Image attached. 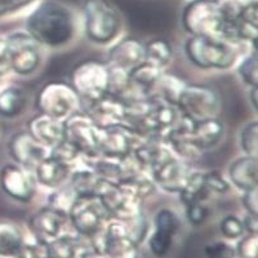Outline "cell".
Wrapping results in <instances>:
<instances>
[{
    "instance_id": "obj_1",
    "label": "cell",
    "mask_w": 258,
    "mask_h": 258,
    "mask_svg": "<svg viewBox=\"0 0 258 258\" xmlns=\"http://www.w3.org/2000/svg\"><path fill=\"white\" fill-rule=\"evenodd\" d=\"M75 17L70 8L56 0H43L26 18V31L40 45L63 47L75 35Z\"/></svg>"
},
{
    "instance_id": "obj_2",
    "label": "cell",
    "mask_w": 258,
    "mask_h": 258,
    "mask_svg": "<svg viewBox=\"0 0 258 258\" xmlns=\"http://www.w3.org/2000/svg\"><path fill=\"white\" fill-rule=\"evenodd\" d=\"M185 53L195 66L204 70H227L238 59L235 43L213 36H190L185 43Z\"/></svg>"
},
{
    "instance_id": "obj_3",
    "label": "cell",
    "mask_w": 258,
    "mask_h": 258,
    "mask_svg": "<svg viewBox=\"0 0 258 258\" xmlns=\"http://www.w3.org/2000/svg\"><path fill=\"white\" fill-rule=\"evenodd\" d=\"M85 35L97 44H109L120 31V16L107 0L83 2Z\"/></svg>"
},
{
    "instance_id": "obj_4",
    "label": "cell",
    "mask_w": 258,
    "mask_h": 258,
    "mask_svg": "<svg viewBox=\"0 0 258 258\" xmlns=\"http://www.w3.org/2000/svg\"><path fill=\"white\" fill-rule=\"evenodd\" d=\"M182 26L191 36L225 39V20L217 0H191L182 12Z\"/></svg>"
},
{
    "instance_id": "obj_5",
    "label": "cell",
    "mask_w": 258,
    "mask_h": 258,
    "mask_svg": "<svg viewBox=\"0 0 258 258\" xmlns=\"http://www.w3.org/2000/svg\"><path fill=\"white\" fill-rule=\"evenodd\" d=\"M97 197L111 220L126 222L142 213V199L123 182H111L102 178Z\"/></svg>"
},
{
    "instance_id": "obj_6",
    "label": "cell",
    "mask_w": 258,
    "mask_h": 258,
    "mask_svg": "<svg viewBox=\"0 0 258 258\" xmlns=\"http://www.w3.org/2000/svg\"><path fill=\"white\" fill-rule=\"evenodd\" d=\"M80 98L73 87L59 82L44 85L36 98V107L40 114L62 121L78 112Z\"/></svg>"
},
{
    "instance_id": "obj_7",
    "label": "cell",
    "mask_w": 258,
    "mask_h": 258,
    "mask_svg": "<svg viewBox=\"0 0 258 258\" xmlns=\"http://www.w3.org/2000/svg\"><path fill=\"white\" fill-rule=\"evenodd\" d=\"M71 82L79 98L92 102L109 93L110 69L102 62L84 61L74 69Z\"/></svg>"
},
{
    "instance_id": "obj_8",
    "label": "cell",
    "mask_w": 258,
    "mask_h": 258,
    "mask_svg": "<svg viewBox=\"0 0 258 258\" xmlns=\"http://www.w3.org/2000/svg\"><path fill=\"white\" fill-rule=\"evenodd\" d=\"M74 229L85 238H93L111 220L98 197H80L69 211Z\"/></svg>"
},
{
    "instance_id": "obj_9",
    "label": "cell",
    "mask_w": 258,
    "mask_h": 258,
    "mask_svg": "<svg viewBox=\"0 0 258 258\" xmlns=\"http://www.w3.org/2000/svg\"><path fill=\"white\" fill-rule=\"evenodd\" d=\"M177 109L183 116L199 121L217 116L221 110V98L217 92L206 85H186Z\"/></svg>"
},
{
    "instance_id": "obj_10",
    "label": "cell",
    "mask_w": 258,
    "mask_h": 258,
    "mask_svg": "<svg viewBox=\"0 0 258 258\" xmlns=\"http://www.w3.org/2000/svg\"><path fill=\"white\" fill-rule=\"evenodd\" d=\"M149 138L126 123L100 128L98 154L110 158H123L144 145Z\"/></svg>"
},
{
    "instance_id": "obj_11",
    "label": "cell",
    "mask_w": 258,
    "mask_h": 258,
    "mask_svg": "<svg viewBox=\"0 0 258 258\" xmlns=\"http://www.w3.org/2000/svg\"><path fill=\"white\" fill-rule=\"evenodd\" d=\"M94 250L110 258H138L137 244L132 240L125 226L120 221L110 220L97 235H94Z\"/></svg>"
},
{
    "instance_id": "obj_12",
    "label": "cell",
    "mask_w": 258,
    "mask_h": 258,
    "mask_svg": "<svg viewBox=\"0 0 258 258\" xmlns=\"http://www.w3.org/2000/svg\"><path fill=\"white\" fill-rule=\"evenodd\" d=\"M11 70L18 75H30L41 62L40 44L27 31L13 32L7 38Z\"/></svg>"
},
{
    "instance_id": "obj_13",
    "label": "cell",
    "mask_w": 258,
    "mask_h": 258,
    "mask_svg": "<svg viewBox=\"0 0 258 258\" xmlns=\"http://www.w3.org/2000/svg\"><path fill=\"white\" fill-rule=\"evenodd\" d=\"M64 140L79 150L84 158H93L98 154L100 128L87 114L75 112L63 120Z\"/></svg>"
},
{
    "instance_id": "obj_14",
    "label": "cell",
    "mask_w": 258,
    "mask_h": 258,
    "mask_svg": "<svg viewBox=\"0 0 258 258\" xmlns=\"http://www.w3.org/2000/svg\"><path fill=\"white\" fill-rule=\"evenodd\" d=\"M34 172L18 164H8L0 170V186L7 195L21 203H29L36 192Z\"/></svg>"
},
{
    "instance_id": "obj_15",
    "label": "cell",
    "mask_w": 258,
    "mask_h": 258,
    "mask_svg": "<svg viewBox=\"0 0 258 258\" xmlns=\"http://www.w3.org/2000/svg\"><path fill=\"white\" fill-rule=\"evenodd\" d=\"M50 150L41 145L27 131L12 136L9 141V153L21 167L30 170L35 169L43 159L49 155Z\"/></svg>"
},
{
    "instance_id": "obj_16",
    "label": "cell",
    "mask_w": 258,
    "mask_h": 258,
    "mask_svg": "<svg viewBox=\"0 0 258 258\" xmlns=\"http://www.w3.org/2000/svg\"><path fill=\"white\" fill-rule=\"evenodd\" d=\"M68 221V213L48 206L47 208L40 209L32 216L30 220V230L36 240L50 243L62 236V231Z\"/></svg>"
},
{
    "instance_id": "obj_17",
    "label": "cell",
    "mask_w": 258,
    "mask_h": 258,
    "mask_svg": "<svg viewBox=\"0 0 258 258\" xmlns=\"http://www.w3.org/2000/svg\"><path fill=\"white\" fill-rule=\"evenodd\" d=\"M145 44L136 38H125L117 41L109 50L107 66L110 69L129 73L145 61Z\"/></svg>"
},
{
    "instance_id": "obj_18",
    "label": "cell",
    "mask_w": 258,
    "mask_h": 258,
    "mask_svg": "<svg viewBox=\"0 0 258 258\" xmlns=\"http://www.w3.org/2000/svg\"><path fill=\"white\" fill-rule=\"evenodd\" d=\"M125 102L119 97L107 93L98 100L92 101L87 115L98 128H107L125 123Z\"/></svg>"
},
{
    "instance_id": "obj_19",
    "label": "cell",
    "mask_w": 258,
    "mask_h": 258,
    "mask_svg": "<svg viewBox=\"0 0 258 258\" xmlns=\"http://www.w3.org/2000/svg\"><path fill=\"white\" fill-rule=\"evenodd\" d=\"M27 132L48 149H53L64 140V125L62 120H57L44 114H39L29 121Z\"/></svg>"
},
{
    "instance_id": "obj_20",
    "label": "cell",
    "mask_w": 258,
    "mask_h": 258,
    "mask_svg": "<svg viewBox=\"0 0 258 258\" xmlns=\"http://www.w3.org/2000/svg\"><path fill=\"white\" fill-rule=\"evenodd\" d=\"M73 169L71 165L66 164L54 156L48 155L36 165L32 172L38 183L48 188H57L69 181Z\"/></svg>"
},
{
    "instance_id": "obj_21",
    "label": "cell",
    "mask_w": 258,
    "mask_h": 258,
    "mask_svg": "<svg viewBox=\"0 0 258 258\" xmlns=\"http://www.w3.org/2000/svg\"><path fill=\"white\" fill-rule=\"evenodd\" d=\"M229 177L232 185L243 192L258 187L257 156L244 155L235 159L229 167Z\"/></svg>"
},
{
    "instance_id": "obj_22",
    "label": "cell",
    "mask_w": 258,
    "mask_h": 258,
    "mask_svg": "<svg viewBox=\"0 0 258 258\" xmlns=\"http://www.w3.org/2000/svg\"><path fill=\"white\" fill-rule=\"evenodd\" d=\"M190 136L194 144L202 151H206L222 141L225 136V125L217 116L194 121Z\"/></svg>"
},
{
    "instance_id": "obj_23",
    "label": "cell",
    "mask_w": 258,
    "mask_h": 258,
    "mask_svg": "<svg viewBox=\"0 0 258 258\" xmlns=\"http://www.w3.org/2000/svg\"><path fill=\"white\" fill-rule=\"evenodd\" d=\"M101 182L102 178L89 167L77 170L73 169L69 178V183L77 192L78 198L97 197V191L100 188Z\"/></svg>"
},
{
    "instance_id": "obj_24",
    "label": "cell",
    "mask_w": 258,
    "mask_h": 258,
    "mask_svg": "<svg viewBox=\"0 0 258 258\" xmlns=\"http://www.w3.org/2000/svg\"><path fill=\"white\" fill-rule=\"evenodd\" d=\"M178 194L185 207L192 203H206L209 198H212L206 186L204 173H200V172H191Z\"/></svg>"
},
{
    "instance_id": "obj_25",
    "label": "cell",
    "mask_w": 258,
    "mask_h": 258,
    "mask_svg": "<svg viewBox=\"0 0 258 258\" xmlns=\"http://www.w3.org/2000/svg\"><path fill=\"white\" fill-rule=\"evenodd\" d=\"M145 50H146L145 62H147L160 71L165 70V68L170 63L172 57H173V49H172L170 43L161 38L150 40L147 44H145Z\"/></svg>"
},
{
    "instance_id": "obj_26",
    "label": "cell",
    "mask_w": 258,
    "mask_h": 258,
    "mask_svg": "<svg viewBox=\"0 0 258 258\" xmlns=\"http://www.w3.org/2000/svg\"><path fill=\"white\" fill-rule=\"evenodd\" d=\"M26 94L17 87H8L0 92V115L15 117L26 107Z\"/></svg>"
},
{
    "instance_id": "obj_27",
    "label": "cell",
    "mask_w": 258,
    "mask_h": 258,
    "mask_svg": "<svg viewBox=\"0 0 258 258\" xmlns=\"http://www.w3.org/2000/svg\"><path fill=\"white\" fill-rule=\"evenodd\" d=\"M186 85L187 84L182 79H179L178 77H176V75L161 74L153 92H155L154 94L160 97L161 100L167 101L170 105L177 106L179 97H181Z\"/></svg>"
},
{
    "instance_id": "obj_28",
    "label": "cell",
    "mask_w": 258,
    "mask_h": 258,
    "mask_svg": "<svg viewBox=\"0 0 258 258\" xmlns=\"http://www.w3.org/2000/svg\"><path fill=\"white\" fill-rule=\"evenodd\" d=\"M24 243V236L17 226L0 222V255H16Z\"/></svg>"
},
{
    "instance_id": "obj_29",
    "label": "cell",
    "mask_w": 258,
    "mask_h": 258,
    "mask_svg": "<svg viewBox=\"0 0 258 258\" xmlns=\"http://www.w3.org/2000/svg\"><path fill=\"white\" fill-rule=\"evenodd\" d=\"M50 258H78L80 243L70 235H62L56 240L48 243Z\"/></svg>"
},
{
    "instance_id": "obj_30",
    "label": "cell",
    "mask_w": 258,
    "mask_h": 258,
    "mask_svg": "<svg viewBox=\"0 0 258 258\" xmlns=\"http://www.w3.org/2000/svg\"><path fill=\"white\" fill-rule=\"evenodd\" d=\"M243 153L248 156H257L258 154V121L253 120L243 126L239 137Z\"/></svg>"
},
{
    "instance_id": "obj_31",
    "label": "cell",
    "mask_w": 258,
    "mask_h": 258,
    "mask_svg": "<svg viewBox=\"0 0 258 258\" xmlns=\"http://www.w3.org/2000/svg\"><path fill=\"white\" fill-rule=\"evenodd\" d=\"M238 73L241 80L246 85L258 87V53L257 49H253L246 57H244L238 68Z\"/></svg>"
},
{
    "instance_id": "obj_32",
    "label": "cell",
    "mask_w": 258,
    "mask_h": 258,
    "mask_svg": "<svg viewBox=\"0 0 258 258\" xmlns=\"http://www.w3.org/2000/svg\"><path fill=\"white\" fill-rule=\"evenodd\" d=\"M78 195L71 187L70 183L69 185H62L56 188V191L49 197V207L57 208L59 211L64 212L69 214V211L73 207V204L77 202Z\"/></svg>"
},
{
    "instance_id": "obj_33",
    "label": "cell",
    "mask_w": 258,
    "mask_h": 258,
    "mask_svg": "<svg viewBox=\"0 0 258 258\" xmlns=\"http://www.w3.org/2000/svg\"><path fill=\"white\" fill-rule=\"evenodd\" d=\"M154 225L155 230L168 232L170 235H176L181 227V221L178 216L170 209H160L154 217Z\"/></svg>"
},
{
    "instance_id": "obj_34",
    "label": "cell",
    "mask_w": 258,
    "mask_h": 258,
    "mask_svg": "<svg viewBox=\"0 0 258 258\" xmlns=\"http://www.w3.org/2000/svg\"><path fill=\"white\" fill-rule=\"evenodd\" d=\"M17 258H50L49 246L45 241L36 240L34 243H22L18 252Z\"/></svg>"
},
{
    "instance_id": "obj_35",
    "label": "cell",
    "mask_w": 258,
    "mask_h": 258,
    "mask_svg": "<svg viewBox=\"0 0 258 258\" xmlns=\"http://www.w3.org/2000/svg\"><path fill=\"white\" fill-rule=\"evenodd\" d=\"M172 240H173V235H170L164 231H160V230H155L149 240L150 250H151L156 257H163V255L167 254L168 250H169L170 245H172Z\"/></svg>"
},
{
    "instance_id": "obj_36",
    "label": "cell",
    "mask_w": 258,
    "mask_h": 258,
    "mask_svg": "<svg viewBox=\"0 0 258 258\" xmlns=\"http://www.w3.org/2000/svg\"><path fill=\"white\" fill-rule=\"evenodd\" d=\"M220 229L222 235L227 239H239L244 235V223L236 216H227L221 221Z\"/></svg>"
},
{
    "instance_id": "obj_37",
    "label": "cell",
    "mask_w": 258,
    "mask_h": 258,
    "mask_svg": "<svg viewBox=\"0 0 258 258\" xmlns=\"http://www.w3.org/2000/svg\"><path fill=\"white\" fill-rule=\"evenodd\" d=\"M235 252L238 253L239 258H258V234L241 236Z\"/></svg>"
},
{
    "instance_id": "obj_38",
    "label": "cell",
    "mask_w": 258,
    "mask_h": 258,
    "mask_svg": "<svg viewBox=\"0 0 258 258\" xmlns=\"http://www.w3.org/2000/svg\"><path fill=\"white\" fill-rule=\"evenodd\" d=\"M206 186L208 188L211 197L213 195H223L230 190V183L217 172H209L204 173Z\"/></svg>"
},
{
    "instance_id": "obj_39",
    "label": "cell",
    "mask_w": 258,
    "mask_h": 258,
    "mask_svg": "<svg viewBox=\"0 0 258 258\" xmlns=\"http://www.w3.org/2000/svg\"><path fill=\"white\" fill-rule=\"evenodd\" d=\"M206 255L208 258H235L236 252L231 244L225 241H214L206 246Z\"/></svg>"
},
{
    "instance_id": "obj_40",
    "label": "cell",
    "mask_w": 258,
    "mask_h": 258,
    "mask_svg": "<svg viewBox=\"0 0 258 258\" xmlns=\"http://www.w3.org/2000/svg\"><path fill=\"white\" fill-rule=\"evenodd\" d=\"M186 216H187L188 222L192 225L198 226L204 223V221L208 217V208H207L206 203H192L186 206Z\"/></svg>"
},
{
    "instance_id": "obj_41",
    "label": "cell",
    "mask_w": 258,
    "mask_h": 258,
    "mask_svg": "<svg viewBox=\"0 0 258 258\" xmlns=\"http://www.w3.org/2000/svg\"><path fill=\"white\" fill-rule=\"evenodd\" d=\"M34 0H0V17L12 15L20 9L30 6Z\"/></svg>"
},
{
    "instance_id": "obj_42",
    "label": "cell",
    "mask_w": 258,
    "mask_h": 258,
    "mask_svg": "<svg viewBox=\"0 0 258 258\" xmlns=\"http://www.w3.org/2000/svg\"><path fill=\"white\" fill-rule=\"evenodd\" d=\"M244 208L252 216H258V187L243 192Z\"/></svg>"
},
{
    "instance_id": "obj_43",
    "label": "cell",
    "mask_w": 258,
    "mask_h": 258,
    "mask_svg": "<svg viewBox=\"0 0 258 258\" xmlns=\"http://www.w3.org/2000/svg\"><path fill=\"white\" fill-rule=\"evenodd\" d=\"M11 70V63H9V50L7 39L0 38V77L6 75Z\"/></svg>"
},
{
    "instance_id": "obj_44",
    "label": "cell",
    "mask_w": 258,
    "mask_h": 258,
    "mask_svg": "<svg viewBox=\"0 0 258 258\" xmlns=\"http://www.w3.org/2000/svg\"><path fill=\"white\" fill-rule=\"evenodd\" d=\"M243 223H244V229H245V231H248L249 234H257L258 232L257 216L248 214L245 220L243 221Z\"/></svg>"
},
{
    "instance_id": "obj_45",
    "label": "cell",
    "mask_w": 258,
    "mask_h": 258,
    "mask_svg": "<svg viewBox=\"0 0 258 258\" xmlns=\"http://www.w3.org/2000/svg\"><path fill=\"white\" fill-rule=\"evenodd\" d=\"M249 98H250V103H252L253 109L257 110L258 109V87H252V88H250Z\"/></svg>"
},
{
    "instance_id": "obj_46",
    "label": "cell",
    "mask_w": 258,
    "mask_h": 258,
    "mask_svg": "<svg viewBox=\"0 0 258 258\" xmlns=\"http://www.w3.org/2000/svg\"><path fill=\"white\" fill-rule=\"evenodd\" d=\"M78 258H110V257H109V255L103 254V253H100V252H96V250H93V252L83 253V254H80Z\"/></svg>"
}]
</instances>
